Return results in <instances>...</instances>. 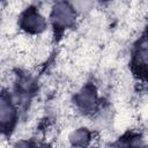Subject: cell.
Wrapping results in <instances>:
<instances>
[{"label":"cell","mask_w":148,"mask_h":148,"mask_svg":"<svg viewBox=\"0 0 148 148\" xmlns=\"http://www.w3.org/2000/svg\"><path fill=\"white\" fill-rule=\"evenodd\" d=\"M69 141L75 147H84L90 141V132L87 128H77L69 135Z\"/></svg>","instance_id":"cell-5"},{"label":"cell","mask_w":148,"mask_h":148,"mask_svg":"<svg viewBox=\"0 0 148 148\" xmlns=\"http://www.w3.org/2000/svg\"><path fill=\"white\" fill-rule=\"evenodd\" d=\"M15 148H32L28 142H24V141H21V142H18L16 146H15Z\"/></svg>","instance_id":"cell-8"},{"label":"cell","mask_w":148,"mask_h":148,"mask_svg":"<svg viewBox=\"0 0 148 148\" xmlns=\"http://www.w3.org/2000/svg\"><path fill=\"white\" fill-rule=\"evenodd\" d=\"M21 27L28 32L37 34L42 32L46 28V21L39 12L30 8L21 17Z\"/></svg>","instance_id":"cell-2"},{"label":"cell","mask_w":148,"mask_h":148,"mask_svg":"<svg viewBox=\"0 0 148 148\" xmlns=\"http://www.w3.org/2000/svg\"><path fill=\"white\" fill-rule=\"evenodd\" d=\"M116 148H130L127 145H119V146H117Z\"/></svg>","instance_id":"cell-9"},{"label":"cell","mask_w":148,"mask_h":148,"mask_svg":"<svg viewBox=\"0 0 148 148\" xmlns=\"http://www.w3.org/2000/svg\"><path fill=\"white\" fill-rule=\"evenodd\" d=\"M16 111L13 104L5 97H0V126L8 127L15 121Z\"/></svg>","instance_id":"cell-4"},{"label":"cell","mask_w":148,"mask_h":148,"mask_svg":"<svg viewBox=\"0 0 148 148\" xmlns=\"http://www.w3.org/2000/svg\"><path fill=\"white\" fill-rule=\"evenodd\" d=\"M133 64L134 67L139 71V72H146V66H147V44L146 40H142V44L138 47L134 58H133Z\"/></svg>","instance_id":"cell-6"},{"label":"cell","mask_w":148,"mask_h":148,"mask_svg":"<svg viewBox=\"0 0 148 148\" xmlns=\"http://www.w3.org/2000/svg\"><path fill=\"white\" fill-rule=\"evenodd\" d=\"M91 5L92 3L88 2V1H84V2L80 1V2H73L72 7H73L74 10H87V9H89L91 7Z\"/></svg>","instance_id":"cell-7"},{"label":"cell","mask_w":148,"mask_h":148,"mask_svg":"<svg viewBox=\"0 0 148 148\" xmlns=\"http://www.w3.org/2000/svg\"><path fill=\"white\" fill-rule=\"evenodd\" d=\"M76 104L82 110H94L97 104V95L94 88L87 86L81 89L75 96Z\"/></svg>","instance_id":"cell-3"},{"label":"cell","mask_w":148,"mask_h":148,"mask_svg":"<svg viewBox=\"0 0 148 148\" xmlns=\"http://www.w3.org/2000/svg\"><path fill=\"white\" fill-rule=\"evenodd\" d=\"M51 20L54 27L65 29L74 24L75 21V10L72 5L67 2H57L51 13Z\"/></svg>","instance_id":"cell-1"}]
</instances>
